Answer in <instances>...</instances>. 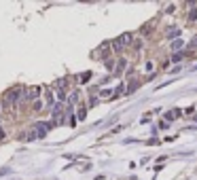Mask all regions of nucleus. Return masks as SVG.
I'll list each match as a JSON object with an SVG mask.
<instances>
[{"label":"nucleus","mask_w":197,"mask_h":180,"mask_svg":"<svg viewBox=\"0 0 197 180\" xmlns=\"http://www.w3.org/2000/svg\"><path fill=\"white\" fill-rule=\"evenodd\" d=\"M21 93H23V89H21V87H13V89H8V91L4 93V104H6V106H13L15 102H19V100H21Z\"/></svg>","instance_id":"f257e3e1"},{"label":"nucleus","mask_w":197,"mask_h":180,"mask_svg":"<svg viewBox=\"0 0 197 180\" xmlns=\"http://www.w3.org/2000/svg\"><path fill=\"white\" fill-rule=\"evenodd\" d=\"M53 127V123H44V121H38V123H34V136L36 138H44L49 133V129Z\"/></svg>","instance_id":"f03ea898"},{"label":"nucleus","mask_w":197,"mask_h":180,"mask_svg":"<svg viewBox=\"0 0 197 180\" xmlns=\"http://www.w3.org/2000/svg\"><path fill=\"white\" fill-rule=\"evenodd\" d=\"M127 42H131V34H121L119 38L112 42V44H114V51H121V49H123Z\"/></svg>","instance_id":"7ed1b4c3"},{"label":"nucleus","mask_w":197,"mask_h":180,"mask_svg":"<svg viewBox=\"0 0 197 180\" xmlns=\"http://www.w3.org/2000/svg\"><path fill=\"white\" fill-rule=\"evenodd\" d=\"M38 93H40V87H30V89H25V100H38Z\"/></svg>","instance_id":"20e7f679"},{"label":"nucleus","mask_w":197,"mask_h":180,"mask_svg":"<svg viewBox=\"0 0 197 180\" xmlns=\"http://www.w3.org/2000/svg\"><path fill=\"white\" fill-rule=\"evenodd\" d=\"M178 114H180V110H169V112L165 114V121H174Z\"/></svg>","instance_id":"39448f33"},{"label":"nucleus","mask_w":197,"mask_h":180,"mask_svg":"<svg viewBox=\"0 0 197 180\" xmlns=\"http://www.w3.org/2000/svg\"><path fill=\"white\" fill-rule=\"evenodd\" d=\"M182 47H184V42H182L180 38H178V40H174V42H172V49H174V51H180Z\"/></svg>","instance_id":"423d86ee"},{"label":"nucleus","mask_w":197,"mask_h":180,"mask_svg":"<svg viewBox=\"0 0 197 180\" xmlns=\"http://www.w3.org/2000/svg\"><path fill=\"white\" fill-rule=\"evenodd\" d=\"M89 76H91V72H83V74L78 76V80H80V83H87V80H89Z\"/></svg>","instance_id":"0eeeda50"},{"label":"nucleus","mask_w":197,"mask_h":180,"mask_svg":"<svg viewBox=\"0 0 197 180\" xmlns=\"http://www.w3.org/2000/svg\"><path fill=\"white\" fill-rule=\"evenodd\" d=\"M123 68H125V59H119V66H117V74H121V72H123Z\"/></svg>","instance_id":"6e6552de"},{"label":"nucleus","mask_w":197,"mask_h":180,"mask_svg":"<svg viewBox=\"0 0 197 180\" xmlns=\"http://www.w3.org/2000/svg\"><path fill=\"white\" fill-rule=\"evenodd\" d=\"M167 36H169V38H174V36H178V38H180V30H169Z\"/></svg>","instance_id":"1a4fd4ad"},{"label":"nucleus","mask_w":197,"mask_h":180,"mask_svg":"<svg viewBox=\"0 0 197 180\" xmlns=\"http://www.w3.org/2000/svg\"><path fill=\"white\" fill-rule=\"evenodd\" d=\"M189 49H197V36H193V40L189 42Z\"/></svg>","instance_id":"9d476101"},{"label":"nucleus","mask_w":197,"mask_h":180,"mask_svg":"<svg viewBox=\"0 0 197 180\" xmlns=\"http://www.w3.org/2000/svg\"><path fill=\"white\" fill-rule=\"evenodd\" d=\"M182 57H184V53H176V55L172 57V61H180Z\"/></svg>","instance_id":"9b49d317"},{"label":"nucleus","mask_w":197,"mask_h":180,"mask_svg":"<svg viewBox=\"0 0 197 180\" xmlns=\"http://www.w3.org/2000/svg\"><path fill=\"white\" fill-rule=\"evenodd\" d=\"M76 100H78V91H74L72 95H70V104H74Z\"/></svg>","instance_id":"f8f14e48"},{"label":"nucleus","mask_w":197,"mask_h":180,"mask_svg":"<svg viewBox=\"0 0 197 180\" xmlns=\"http://www.w3.org/2000/svg\"><path fill=\"white\" fill-rule=\"evenodd\" d=\"M85 114H87V110H85V108H80V110H78V119L83 121V119H85Z\"/></svg>","instance_id":"ddd939ff"},{"label":"nucleus","mask_w":197,"mask_h":180,"mask_svg":"<svg viewBox=\"0 0 197 180\" xmlns=\"http://www.w3.org/2000/svg\"><path fill=\"white\" fill-rule=\"evenodd\" d=\"M55 85H57L59 89H64V87H66V80H64V78H59V80H57V83H55Z\"/></svg>","instance_id":"4468645a"},{"label":"nucleus","mask_w":197,"mask_h":180,"mask_svg":"<svg viewBox=\"0 0 197 180\" xmlns=\"http://www.w3.org/2000/svg\"><path fill=\"white\" fill-rule=\"evenodd\" d=\"M123 93V85H119L117 89H114V97H117V95H121Z\"/></svg>","instance_id":"2eb2a0df"},{"label":"nucleus","mask_w":197,"mask_h":180,"mask_svg":"<svg viewBox=\"0 0 197 180\" xmlns=\"http://www.w3.org/2000/svg\"><path fill=\"white\" fill-rule=\"evenodd\" d=\"M189 19L193 21V19H197V8H195V11H191V15H189Z\"/></svg>","instance_id":"dca6fc26"},{"label":"nucleus","mask_w":197,"mask_h":180,"mask_svg":"<svg viewBox=\"0 0 197 180\" xmlns=\"http://www.w3.org/2000/svg\"><path fill=\"white\" fill-rule=\"evenodd\" d=\"M57 97H59V102H64V100H66V93H64V91H59Z\"/></svg>","instance_id":"f3484780"},{"label":"nucleus","mask_w":197,"mask_h":180,"mask_svg":"<svg viewBox=\"0 0 197 180\" xmlns=\"http://www.w3.org/2000/svg\"><path fill=\"white\" fill-rule=\"evenodd\" d=\"M2 138H4V129H2V127H0V140H2Z\"/></svg>","instance_id":"a211bd4d"}]
</instances>
